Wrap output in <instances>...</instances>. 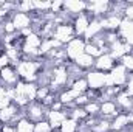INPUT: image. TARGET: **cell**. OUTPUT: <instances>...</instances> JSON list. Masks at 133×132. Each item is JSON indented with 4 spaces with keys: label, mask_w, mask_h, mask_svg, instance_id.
I'll list each match as a JSON object with an SVG mask.
<instances>
[{
    "label": "cell",
    "mask_w": 133,
    "mask_h": 132,
    "mask_svg": "<svg viewBox=\"0 0 133 132\" xmlns=\"http://www.w3.org/2000/svg\"><path fill=\"white\" fill-rule=\"evenodd\" d=\"M48 112H50V109L43 107L42 103H39V101H33V103H30L26 107H23L25 118H28V120L33 121V123L42 121V120H46Z\"/></svg>",
    "instance_id": "1"
},
{
    "label": "cell",
    "mask_w": 133,
    "mask_h": 132,
    "mask_svg": "<svg viewBox=\"0 0 133 132\" xmlns=\"http://www.w3.org/2000/svg\"><path fill=\"white\" fill-rule=\"evenodd\" d=\"M65 51H66L68 61H71V62L76 61V58H79L81 55L85 53V40H84V37H74V39H71L65 45Z\"/></svg>",
    "instance_id": "2"
},
{
    "label": "cell",
    "mask_w": 133,
    "mask_h": 132,
    "mask_svg": "<svg viewBox=\"0 0 133 132\" xmlns=\"http://www.w3.org/2000/svg\"><path fill=\"white\" fill-rule=\"evenodd\" d=\"M76 34L73 30L71 23H64V25H57L53 31V39H56L57 42H61L62 45H66L71 39H74Z\"/></svg>",
    "instance_id": "3"
},
{
    "label": "cell",
    "mask_w": 133,
    "mask_h": 132,
    "mask_svg": "<svg viewBox=\"0 0 133 132\" xmlns=\"http://www.w3.org/2000/svg\"><path fill=\"white\" fill-rule=\"evenodd\" d=\"M87 82H88V89L91 90H101L105 87V81H107V73H102V71H98V70H88L87 75Z\"/></svg>",
    "instance_id": "4"
},
{
    "label": "cell",
    "mask_w": 133,
    "mask_h": 132,
    "mask_svg": "<svg viewBox=\"0 0 133 132\" xmlns=\"http://www.w3.org/2000/svg\"><path fill=\"white\" fill-rule=\"evenodd\" d=\"M108 75H110L113 84L115 86H119V87H124L125 82H127V79H129V71H127V68L122 65L121 62H118L116 65L113 67Z\"/></svg>",
    "instance_id": "5"
},
{
    "label": "cell",
    "mask_w": 133,
    "mask_h": 132,
    "mask_svg": "<svg viewBox=\"0 0 133 132\" xmlns=\"http://www.w3.org/2000/svg\"><path fill=\"white\" fill-rule=\"evenodd\" d=\"M85 9H87V3L81 2V0H68V2H64V8H62V11H65L66 14H70L73 19L77 17L79 14H82Z\"/></svg>",
    "instance_id": "6"
},
{
    "label": "cell",
    "mask_w": 133,
    "mask_h": 132,
    "mask_svg": "<svg viewBox=\"0 0 133 132\" xmlns=\"http://www.w3.org/2000/svg\"><path fill=\"white\" fill-rule=\"evenodd\" d=\"M118 64V61H115L108 53L107 55H102L98 59H95V70L102 71V73H110L111 68Z\"/></svg>",
    "instance_id": "7"
},
{
    "label": "cell",
    "mask_w": 133,
    "mask_h": 132,
    "mask_svg": "<svg viewBox=\"0 0 133 132\" xmlns=\"http://www.w3.org/2000/svg\"><path fill=\"white\" fill-rule=\"evenodd\" d=\"M11 22L14 23L16 30L17 31H23L26 28H31V16L30 14H25V13H14L12 17H11Z\"/></svg>",
    "instance_id": "8"
},
{
    "label": "cell",
    "mask_w": 133,
    "mask_h": 132,
    "mask_svg": "<svg viewBox=\"0 0 133 132\" xmlns=\"http://www.w3.org/2000/svg\"><path fill=\"white\" fill-rule=\"evenodd\" d=\"M66 118V113L65 110H50L48 112V117H46V121L50 123V126H51V129H61V126H62V123L65 121Z\"/></svg>",
    "instance_id": "9"
},
{
    "label": "cell",
    "mask_w": 133,
    "mask_h": 132,
    "mask_svg": "<svg viewBox=\"0 0 133 132\" xmlns=\"http://www.w3.org/2000/svg\"><path fill=\"white\" fill-rule=\"evenodd\" d=\"M129 124H130V121H129V113L121 112L118 117H115V118L111 120L110 129H111V132H121V131H124Z\"/></svg>",
    "instance_id": "10"
},
{
    "label": "cell",
    "mask_w": 133,
    "mask_h": 132,
    "mask_svg": "<svg viewBox=\"0 0 133 132\" xmlns=\"http://www.w3.org/2000/svg\"><path fill=\"white\" fill-rule=\"evenodd\" d=\"M73 62L79 67L81 70H84V71H88V70H93V68H95V58H91V56L87 55V53L81 55V56L76 58V61H73Z\"/></svg>",
    "instance_id": "11"
},
{
    "label": "cell",
    "mask_w": 133,
    "mask_h": 132,
    "mask_svg": "<svg viewBox=\"0 0 133 132\" xmlns=\"http://www.w3.org/2000/svg\"><path fill=\"white\" fill-rule=\"evenodd\" d=\"M16 132H34V123L23 117V118L16 124Z\"/></svg>",
    "instance_id": "12"
},
{
    "label": "cell",
    "mask_w": 133,
    "mask_h": 132,
    "mask_svg": "<svg viewBox=\"0 0 133 132\" xmlns=\"http://www.w3.org/2000/svg\"><path fill=\"white\" fill-rule=\"evenodd\" d=\"M70 89H73V90H76V92H79V93H87V90H88V82H87V78H85V76H82V78L76 79Z\"/></svg>",
    "instance_id": "13"
},
{
    "label": "cell",
    "mask_w": 133,
    "mask_h": 132,
    "mask_svg": "<svg viewBox=\"0 0 133 132\" xmlns=\"http://www.w3.org/2000/svg\"><path fill=\"white\" fill-rule=\"evenodd\" d=\"M59 131L61 132H77L79 131V123L76 120H73V118H66L65 121L62 123Z\"/></svg>",
    "instance_id": "14"
},
{
    "label": "cell",
    "mask_w": 133,
    "mask_h": 132,
    "mask_svg": "<svg viewBox=\"0 0 133 132\" xmlns=\"http://www.w3.org/2000/svg\"><path fill=\"white\" fill-rule=\"evenodd\" d=\"M85 53L90 55V56L95 58V59H98L99 56H102V51H101L95 44H91V42H85Z\"/></svg>",
    "instance_id": "15"
},
{
    "label": "cell",
    "mask_w": 133,
    "mask_h": 132,
    "mask_svg": "<svg viewBox=\"0 0 133 132\" xmlns=\"http://www.w3.org/2000/svg\"><path fill=\"white\" fill-rule=\"evenodd\" d=\"M51 126L46 120H42V121H37L34 123V132H51Z\"/></svg>",
    "instance_id": "16"
},
{
    "label": "cell",
    "mask_w": 133,
    "mask_h": 132,
    "mask_svg": "<svg viewBox=\"0 0 133 132\" xmlns=\"http://www.w3.org/2000/svg\"><path fill=\"white\" fill-rule=\"evenodd\" d=\"M119 62L127 68V71H129V73H132V71H133V55H132V53H130V55H125Z\"/></svg>",
    "instance_id": "17"
},
{
    "label": "cell",
    "mask_w": 133,
    "mask_h": 132,
    "mask_svg": "<svg viewBox=\"0 0 133 132\" xmlns=\"http://www.w3.org/2000/svg\"><path fill=\"white\" fill-rule=\"evenodd\" d=\"M124 92H125L129 97L133 98V71L129 73V79H127V82H125V86H124Z\"/></svg>",
    "instance_id": "18"
},
{
    "label": "cell",
    "mask_w": 133,
    "mask_h": 132,
    "mask_svg": "<svg viewBox=\"0 0 133 132\" xmlns=\"http://www.w3.org/2000/svg\"><path fill=\"white\" fill-rule=\"evenodd\" d=\"M51 93V90H50V87H37V95H36V101H42V99L45 98L46 95H50Z\"/></svg>",
    "instance_id": "19"
},
{
    "label": "cell",
    "mask_w": 133,
    "mask_h": 132,
    "mask_svg": "<svg viewBox=\"0 0 133 132\" xmlns=\"http://www.w3.org/2000/svg\"><path fill=\"white\" fill-rule=\"evenodd\" d=\"M12 101L8 98V97H0V110H3L5 107H8Z\"/></svg>",
    "instance_id": "20"
}]
</instances>
